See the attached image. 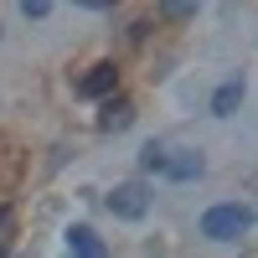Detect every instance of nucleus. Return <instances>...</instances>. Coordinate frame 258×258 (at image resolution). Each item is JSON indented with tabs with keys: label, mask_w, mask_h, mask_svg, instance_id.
Wrapping results in <instances>:
<instances>
[{
	"label": "nucleus",
	"mask_w": 258,
	"mask_h": 258,
	"mask_svg": "<svg viewBox=\"0 0 258 258\" xmlns=\"http://www.w3.org/2000/svg\"><path fill=\"white\" fill-rule=\"evenodd\" d=\"M68 248H73V258H109V248H103V238L93 227H68Z\"/></svg>",
	"instance_id": "4"
},
{
	"label": "nucleus",
	"mask_w": 258,
	"mask_h": 258,
	"mask_svg": "<svg viewBox=\"0 0 258 258\" xmlns=\"http://www.w3.org/2000/svg\"><path fill=\"white\" fill-rule=\"evenodd\" d=\"M6 227H11V212H6V207H0V232H6Z\"/></svg>",
	"instance_id": "9"
},
{
	"label": "nucleus",
	"mask_w": 258,
	"mask_h": 258,
	"mask_svg": "<svg viewBox=\"0 0 258 258\" xmlns=\"http://www.w3.org/2000/svg\"><path fill=\"white\" fill-rule=\"evenodd\" d=\"M243 103V83H222L217 93H212V114H232Z\"/></svg>",
	"instance_id": "7"
},
{
	"label": "nucleus",
	"mask_w": 258,
	"mask_h": 258,
	"mask_svg": "<svg viewBox=\"0 0 258 258\" xmlns=\"http://www.w3.org/2000/svg\"><path fill=\"white\" fill-rule=\"evenodd\" d=\"M129 119H135V109H129L124 98H109V103H103V119H98V124L114 135V129H129Z\"/></svg>",
	"instance_id": "6"
},
{
	"label": "nucleus",
	"mask_w": 258,
	"mask_h": 258,
	"mask_svg": "<svg viewBox=\"0 0 258 258\" xmlns=\"http://www.w3.org/2000/svg\"><path fill=\"white\" fill-rule=\"evenodd\" d=\"M202 155H191V150H176V155H170L165 150V165H160V176H170V181H197L202 176Z\"/></svg>",
	"instance_id": "3"
},
{
	"label": "nucleus",
	"mask_w": 258,
	"mask_h": 258,
	"mask_svg": "<svg viewBox=\"0 0 258 258\" xmlns=\"http://www.w3.org/2000/svg\"><path fill=\"white\" fill-rule=\"evenodd\" d=\"M243 227H248V207L222 202V207H212L207 217H202V238H212V243H232V238H243Z\"/></svg>",
	"instance_id": "1"
},
{
	"label": "nucleus",
	"mask_w": 258,
	"mask_h": 258,
	"mask_svg": "<svg viewBox=\"0 0 258 258\" xmlns=\"http://www.w3.org/2000/svg\"><path fill=\"white\" fill-rule=\"evenodd\" d=\"M21 11H26V16H31V21H41V16H47V11H52V6H47V0H26V6H21Z\"/></svg>",
	"instance_id": "8"
},
{
	"label": "nucleus",
	"mask_w": 258,
	"mask_h": 258,
	"mask_svg": "<svg viewBox=\"0 0 258 258\" xmlns=\"http://www.w3.org/2000/svg\"><path fill=\"white\" fill-rule=\"evenodd\" d=\"M0 258H6V248H0Z\"/></svg>",
	"instance_id": "10"
},
{
	"label": "nucleus",
	"mask_w": 258,
	"mask_h": 258,
	"mask_svg": "<svg viewBox=\"0 0 258 258\" xmlns=\"http://www.w3.org/2000/svg\"><path fill=\"white\" fill-rule=\"evenodd\" d=\"M145 186L140 181H124V186H114L109 191V212H114V217H124V222H140L145 217Z\"/></svg>",
	"instance_id": "2"
},
{
	"label": "nucleus",
	"mask_w": 258,
	"mask_h": 258,
	"mask_svg": "<svg viewBox=\"0 0 258 258\" xmlns=\"http://www.w3.org/2000/svg\"><path fill=\"white\" fill-rule=\"evenodd\" d=\"M114 78H119V73H114V62H98V68L78 83V93H83V98H103V93H114Z\"/></svg>",
	"instance_id": "5"
}]
</instances>
